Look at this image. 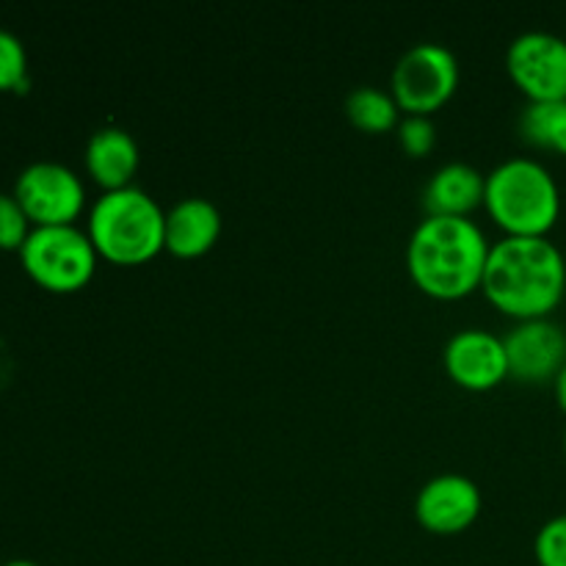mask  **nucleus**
<instances>
[{"label": "nucleus", "instance_id": "1", "mask_svg": "<svg viewBox=\"0 0 566 566\" xmlns=\"http://www.w3.org/2000/svg\"><path fill=\"white\" fill-rule=\"evenodd\" d=\"M481 287L512 318H545L566 291L564 252L547 235H503L490 247Z\"/></svg>", "mask_w": 566, "mask_h": 566}, {"label": "nucleus", "instance_id": "2", "mask_svg": "<svg viewBox=\"0 0 566 566\" xmlns=\"http://www.w3.org/2000/svg\"><path fill=\"white\" fill-rule=\"evenodd\" d=\"M490 247L486 232L470 216L429 213L409 235V274L437 298L468 296L484 280Z\"/></svg>", "mask_w": 566, "mask_h": 566}, {"label": "nucleus", "instance_id": "3", "mask_svg": "<svg viewBox=\"0 0 566 566\" xmlns=\"http://www.w3.org/2000/svg\"><path fill=\"white\" fill-rule=\"evenodd\" d=\"M86 232L111 263H144L166 249V210L144 188H114L94 199Z\"/></svg>", "mask_w": 566, "mask_h": 566}, {"label": "nucleus", "instance_id": "4", "mask_svg": "<svg viewBox=\"0 0 566 566\" xmlns=\"http://www.w3.org/2000/svg\"><path fill=\"white\" fill-rule=\"evenodd\" d=\"M484 205L509 235H547L562 213V191L542 160L514 155L486 175Z\"/></svg>", "mask_w": 566, "mask_h": 566}, {"label": "nucleus", "instance_id": "5", "mask_svg": "<svg viewBox=\"0 0 566 566\" xmlns=\"http://www.w3.org/2000/svg\"><path fill=\"white\" fill-rule=\"evenodd\" d=\"M22 269L53 293L81 291L97 269V249L77 224L33 227L20 249Z\"/></svg>", "mask_w": 566, "mask_h": 566}, {"label": "nucleus", "instance_id": "6", "mask_svg": "<svg viewBox=\"0 0 566 566\" xmlns=\"http://www.w3.org/2000/svg\"><path fill=\"white\" fill-rule=\"evenodd\" d=\"M392 97L407 114L440 108L459 83V59L448 44L418 42L398 59L392 70Z\"/></svg>", "mask_w": 566, "mask_h": 566}, {"label": "nucleus", "instance_id": "7", "mask_svg": "<svg viewBox=\"0 0 566 566\" xmlns=\"http://www.w3.org/2000/svg\"><path fill=\"white\" fill-rule=\"evenodd\" d=\"M14 197L33 227L75 224L86 205L83 180L59 160H33L20 171Z\"/></svg>", "mask_w": 566, "mask_h": 566}, {"label": "nucleus", "instance_id": "8", "mask_svg": "<svg viewBox=\"0 0 566 566\" xmlns=\"http://www.w3.org/2000/svg\"><path fill=\"white\" fill-rule=\"evenodd\" d=\"M506 70L528 103L566 99V39L551 31H523L509 44Z\"/></svg>", "mask_w": 566, "mask_h": 566}, {"label": "nucleus", "instance_id": "9", "mask_svg": "<svg viewBox=\"0 0 566 566\" xmlns=\"http://www.w3.org/2000/svg\"><path fill=\"white\" fill-rule=\"evenodd\" d=\"M503 346H506L509 374L520 381L556 379L566 363V332L551 315L517 321L503 335Z\"/></svg>", "mask_w": 566, "mask_h": 566}, {"label": "nucleus", "instance_id": "10", "mask_svg": "<svg viewBox=\"0 0 566 566\" xmlns=\"http://www.w3.org/2000/svg\"><path fill=\"white\" fill-rule=\"evenodd\" d=\"M446 368L453 381L470 390H486L495 387L509 376V359L503 337L490 329L468 326V329L453 332L446 343Z\"/></svg>", "mask_w": 566, "mask_h": 566}, {"label": "nucleus", "instance_id": "11", "mask_svg": "<svg viewBox=\"0 0 566 566\" xmlns=\"http://www.w3.org/2000/svg\"><path fill=\"white\" fill-rule=\"evenodd\" d=\"M481 512V490L462 473H440L420 486L415 514L434 534H459Z\"/></svg>", "mask_w": 566, "mask_h": 566}, {"label": "nucleus", "instance_id": "12", "mask_svg": "<svg viewBox=\"0 0 566 566\" xmlns=\"http://www.w3.org/2000/svg\"><path fill=\"white\" fill-rule=\"evenodd\" d=\"M221 232L219 205L205 197H182L166 210V249L177 258H197Z\"/></svg>", "mask_w": 566, "mask_h": 566}, {"label": "nucleus", "instance_id": "13", "mask_svg": "<svg viewBox=\"0 0 566 566\" xmlns=\"http://www.w3.org/2000/svg\"><path fill=\"white\" fill-rule=\"evenodd\" d=\"M86 169L105 191L133 186L130 177L138 169V144L125 127L103 125L86 142Z\"/></svg>", "mask_w": 566, "mask_h": 566}, {"label": "nucleus", "instance_id": "14", "mask_svg": "<svg viewBox=\"0 0 566 566\" xmlns=\"http://www.w3.org/2000/svg\"><path fill=\"white\" fill-rule=\"evenodd\" d=\"M484 191L486 175L464 160H448L426 182L423 208L437 216H468L484 202Z\"/></svg>", "mask_w": 566, "mask_h": 566}, {"label": "nucleus", "instance_id": "15", "mask_svg": "<svg viewBox=\"0 0 566 566\" xmlns=\"http://www.w3.org/2000/svg\"><path fill=\"white\" fill-rule=\"evenodd\" d=\"M520 133L536 147L566 155V99L525 105L520 111Z\"/></svg>", "mask_w": 566, "mask_h": 566}, {"label": "nucleus", "instance_id": "16", "mask_svg": "<svg viewBox=\"0 0 566 566\" xmlns=\"http://www.w3.org/2000/svg\"><path fill=\"white\" fill-rule=\"evenodd\" d=\"M398 111L401 105L392 97V92L379 86H357L346 97V116L368 133H385L396 127L401 122Z\"/></svg>", "mask_w": 566, "mask_h": 566}, {"label": "nucleus", "instance_id": "17", "mask_svg": "<svg viewBox=\"0 0 566 566\" xmlns=\"http://www.w3.org/2000/svg\"><path fill=\"white\" fill-rule=\"evenodd\" d=\"M28 86V53L25 44L11 31L0 28V92Z\"/></svg>", "mask_w": 566, "mask_h": 566}, {"label": "nucleus", "instance_id": "18", "mask_svg": "<svg viewBox=\"0 0 566 566\" xmlns=\"http://www.w3.org/2000/svg\"><path fill=\"white\" fill-rule=\"evenodd\" d=\"M33 224L14 193L0 191V249H17L20 252L25 238L31 235Z\"/></svg>", "mask_w": 566, "mask_h": 566}, {"label": "nucleus", "instance_id": "19", "mask_svg": "<svg viewBox=\"0 0 566 566\" xmlns=\"http://www.w3.org/2000/svg\"><path fill=\"white\" fill-rule=\"evenodd\" d=\"M534 553L539 566H566V512L551 517L536 531Z\"/></svg>", "mask_w": 566, "mask_h": 566}, {"label": "nucleus", "instance_id": "20", "mask_svg": "<svg viewBox=\"0 0 566 566\" xmlns=\"http://www.w3.org/2000/svg\"><path fill=\"white\" fill-rule=\"evenodd\" d=\"M398 138L409 155H429L437 144V125L429 114H407L398 122Z\"/></svg>", "mask_w": 566, "mask_h": 566}, {"label": "nucleus", "instance_id": "21", "mask_svg": "<svg viewBox=\"0 0 566 566\" xmlns=\"http://www.w3.org/2000/svg\"><path fill=\"white\" fill-rule=\"evenodd\" d=\"M553 387H556L558 407H562L566 412V363H564V368L556 374V379H553Z\"/></svg>", "mask_w": 566, "mask_h": 566}, {"label": "nucleus", "instance_id": "22", "mask_svg": "<svg viewBox=\"0 0 566 566\" xmlns=\"http://www.w3.org/2000/svg\"><path fill=\"white\" fill-rule=\"evenodd\" d=\"M0 566H42V564L28 562V558H14V562H6V564H0Z\"/></svg>", "mask_w": 566, "mask_h": 566}, {"label": "nucleus", "instance_id": "23", "mask_svg": "<svg viewBox=\"0 0 566 566\" xmlns=\"http://www.w3.org/2000/svg\"><path fill=\"white\" fill-rule=\"evenodd\" d=\"M564 453H566V429H564Z\"/></svg>", "mask_w": 566, "mask_h": 566}]
</instances>
